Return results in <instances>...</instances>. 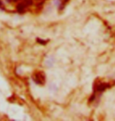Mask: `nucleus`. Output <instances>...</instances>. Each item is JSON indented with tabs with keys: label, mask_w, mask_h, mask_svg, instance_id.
<instances>
[{
	"label": "nucleus",
	"mask_w": 115,
	"mask_h": 121,
	"mask_svg": "<svg viewBox=\"0 0 115 121\" xmlns=\"http://www.w3.org/2000/svg\"><path fill=\"white\" fill-rule=\"evenodd\" d=\"M33 80L38 84H44L45 75L42 72H36L33 74Z\"/></svg>",
	"instance_id": "1"
},
{
	"label": "nucleus",
	"mask_w": 115,
	"mask_h": 121,
	"mask_svg": "<svg viewBox=\"0 0 115 121\" xmlns=\"http://www.w3.org/2000/svg\"><path fill=\"white\" fill-rule=\"evenodd\" d=\"M110 86L109 84L107 83H99L95 85V91H97V92H102L106 90V88H108Z\"/></svg>",
	"instance_id": "2"
},
{
	"label": "nucleus",
	"mask_w": 115,
	"mask_h": 121,
	"mask_svg": "<svg viewBox=\"0 0 115 121\" xmlns=\"http://www.w3.org/2000/svg\"><path fill=\"white\" fill-rule=\"evenodd\" d=\"M26 6L24 5V3L23 2H21V3H19L18 6H17V9H18V10L19 12H23L24 10V9H25Z\"/></svg>",
	"instance_id": "3"
},
{
	"label": "nucleus",
	"mask_w": 115,
	"mask_h": 121,
	"mask_svg": "<svg viewBox=\"0 0 115 121\" xmlns=\"http://www.w3.org/2000/svg\"><path fill=\"white\" fill-rule=\"evenodd\" d=\"M23 3H24L26 6H30V5L32 4V0H23Z\"/></svg>",
	"instance_id": "4"
},
{
	"label": "nucleus",
	"mask_w": 115,
	"mask_h": 121,
	"mask_svg": "<svg viewBox=\"0 0 115 121\" xmlns=\"http://www.w3.org/2000/svg\"><path fill=\"white\" fill-rule=\"evenodd\" d=\"M9 1H11V2H18V1H19V0H9Z\"/></svg>",
	"instance_id": "5"
},
{
	"label": "nucleus",
	"mask_w": 115,
	"mask_h": 121,
	"mask_svg": "<svg viewBox=\"0 0 115 121\" xmlns=\"http://www.w3.org/2000/svg\"><path fill=\"white\" fill-rule=\"evenodd\" d=\"M0 6H2V2H0Z\"/></svg>",
	"instance_id": "6"
}]
</instances>
